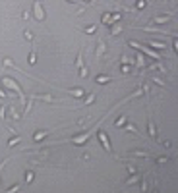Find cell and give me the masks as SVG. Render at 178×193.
<instances>
[{
	"instance_id": "6da1fadb",
	"label": "cell",
	"mask_w": 178,
	"mask_h": 193,
	"mask_svg": "<svg viewBox=\"0 0 178 193\" xmlns=\"http://www.w3.org/2000/svg\"><path fill=\"white\" fill-rule=\"evenodd\" d=\"M2 85H4V89H12V91H15L18 93V97H19V101L23 102V91H22V87L15 83L12 77H8V75H4L2 77Z\"/></svg>"
},
{
	"instance_id": "7a4b0ae2",
	"label": "cell",
	"mask_w": 178,
	"mask_h": 193,
	"mask_svg": "<svg viewBox=\"0 0 178 193\" xmlns=\"http://www.w3.org/2000/svg\"><path fill=\"white\" fill-rule=\"evenodd\" d=\"M95 131H97V126H95V128H91V129H89V131H85V133H80V135H74V137H72V141H74L76 145H83V143H85V141H87V139L91 137V135L95 133Z\"/></svg>"
},
{
	"instance_id": "3957f363",
	"label": "cell",
	"mask_w": 178,
	"mask_h": 193,
	"mask_svg": "<svg viewBox=\"0 0 178 193\" xmlns=\"http://www.w3.org/2000/svg\"><path fill=\"white\" fill-rule=\"evenodd\" d=\"M128 45H130V46H134V48H135V50H139V52H147V54H151V56H153V58H155V60H159V58H161V56H159V54H157V52H155V50H151V48H147V46H143V45H139V43H138V41H130V43H128Z\"/></svg>"
},
{
	"instance_id": "277c9868",
	"label": "cell",
	"mask_w": 178,
	"mask_h": 193,
	"mask_svg": "<svg viewBox=\"0 0 178 193\" xmlns=\"http://www.w3.org/2000/svg\"><path fill=\"white\" fill-rule=\"evenodd\" d=\"M33 18L37 19V22H45V10H43V4H41L39 0L33 2Z\"/></svg>"
},
{
	"instance_id": "5b68a950",
	"label": "cell",
	"mask_w": 178,
	"mask_h": 193,
	"mask_svg": "<svg viewBox=\"0 0 178 193\" xmlns=\"http://www.w3.org/2000/svg\"><path fill=\"white\" fill-rule=\"evenodd\" d=\"M97 135H99V141L103 143L104 151H107V153H112V145H111V141H108V135L104 133L103 129H99V131H97Z\"/></svg>"
},
{
	"instance_id": "8992f818",
	"label": "cell",
	"mask_w": 178,
	"mask_h": 193,
	"mask_svg": "<svg viewBox=\"0 0 178 193\" xmlns=\"http://www.w3.org/2000/svg\"><path fill=\"white\" fill-rule=\"evenodd\" d=\"M120 31H122V23H120V22H116L114 25H111V35H112V37L120 35Z\"/></svg>"
},
{
	"instance_id": "52a82bcc",
	"label": "cell",
	"mask_w": 178,
	"mask_h": 193,
	"mask_svg": "<svg viewBox=\"0 0 178 193\" xmlns=\"http://www.w3.org/2000/svg\"><path fill=\"white\" fill-rule=\"evenodd\" d=\"M49 133H50L49 129H41V131L33 133V139H35V141H41V139H45V137H46V135H49Z\"/></svg>"
},
{
	"instance_id": "ba28073f",
	"label": "cell",
	"mask_w": 178,
	"mask_h": 193,
	"mask_svg": "<svg viewBox=\"0 0 178 193\" xmlns=\"http://www.w3.org/2000/svg\"><path fill=\"white\" fill-rule=\"evenodd\" d=\"M169 22H170L169 15H161V18H159V15H155V18H153V23H157V25H159V23H169Z\"/></svg>"
},
{
	"instance_id": "9c48e42d",
	"label": "cell",
	"mask_w": 178,
	"mask_h": 193,
	"mask_svg": "<svg viewBox=\"0 0 178 193\" xmlns=\"http://www.w3.org/2000/svg\"><path fill=\"white\" fill-rule=\"evenodd\" d=\"M124 126H126V131H130V133H135V135H141V131H139V129L134 126V124H124Z\"/></svg>"
},
{
	"instance_id": "30bf717a",
	"label": "cell",
	"mask_w": 178,
	"mask_h": 193,
	"mask_svg": "<svg viewBox=\"0 0 178 193\" xmlns=\"http://www.w3.org/2000/svg\"><path fill=\"white\" fill-rule=\"evenodd\" d=\"M104 50H107V46H104V41H99V48H97V58H101L104 54Z\"/></svg>"
},
{
	"instance_id": "8fae6325",
	"label": "cell",
	"mask_w": 178,
	"mask_h": 193,
	"mask_svg": "<svg viewBox=\"0 0 178 193\" xmlns=\"http://www.w3.org/2000/svg\"><path fill=\"white\" fill-rule=\"evenodd\" d=\"M35 62H37V54H35V50H31L29 56H27V64L29 66H35Z\"/></svg>"
},
{
	"instance_id": "7c38bea8",
	"label": "cell",
	"mask_w": 178,
	"mask_h": 193,
	"mask_svg": "<svg viewBox=\"0 0 178 193\" xmlns=\"http://www.w3.org/2000/svg\"><path fill=\"white\" fill-rule=\"evenodd\" d=\"M135 64H138V68H145V66H147V62H145L143 54H138V58H135Z\"/></svg>"
},
{
	"instance_id": "4fadbf2b",
	"label": "cell",
	"mask_w": 178,
	"mask_h": 193,
	"mask_svg": "<svg viewBox=\"0 0 178 193\" xmlns=\"http://www.w3.org/2000/svg\"><path fill=\"white\" fill-rule=\"evenodd\" d=\"M126 122H128V116H126V114H122V116H120V118L116 120V124H114V126H116V128H122Z\"/></svg>"
},
{
	"instance_id": "5bb4252c",
	"label": "cell",
	"mask_w": 178,
	"mask_h": 193,
	"mask_svg": "<svg viewBox=\"0 0 178 193\" xmlns=\"http://www.w3.org/2000/svg\"><path fill=\"white\" fill-rule=\"evenodd\" d=\"M153 81L157 83V85H161V87H165V89H166V87H169V83H166V81L163 79V77H159V75H155V77H153Z\"/></svg>"
},
{
	"instance_id": "9a60e30c",
	"label": "cell",
	"mask_w": 178,
	"mask_h": 193,
	"mask_svg": "<svg viewBox=\"0 0 178 193\" xmlns=\"http://www.w3.org/2000/svg\"><path fill=\"white\" fill-rule=\"evenodd\" d=\"M68 93H70L72 97H76V98H81V97H83V93H85V91H83V89H72V91H68Z\"/></svg>"
},
{
	"instance_id": "2e32d148",
	"label": "cell",
	"mask_w": 178,
	"mask_h": 193,
	"mask_svg": "<svg viewBox=\"0 0 178 193\" xmlns=\"http://www.w3.org/2000/svg\"><path fill=\"white\" fill-rule=\"evenodd\" d=\"M149 45L153 46V48H157V50H163L165 46H166L165 43H159V41H149Z\"/></svg>"
},
{
	"instance_id": "e0dca14e",
	"label": "cell",
	"mask_w": 178,
	"mask_h": 193,
	"mask_svg": "<svg viewBox=\"0 0 178 193\" xmlns=\"http://www.w3.org/2000/svg\"><path fill=\"white\" fill-rule=\"evenodd\" d=\"M149 135L155 139V135H157V131H155V124H153V118L149 116Z\"/></svg>"
},
{
	"instance_id": "ac0fdd59",
	"label": "cell",
	"mask_w": 178,
	"mask_h": 193,
	"mask_svg": "<svg viewBox=\"0 0 178 193\" xmlns=\"http://www.w3.org/2000/svg\"><path fill=\"white\" fill-rule=\"evenodd\" d=\"M95 79H97V83H108L112 77L111 75H99V77H95Z\"/></svg>"
},
{
	"instance_id": "d6986e66",
	"label": "cell",
	"mask_w": 178,
	"mask_h": 193,
	"mask_svg": "<svg viewBox=\"0 0 178 193\" xmlns=\"http://www.w3.org/2000/svg\"><path fill=\"white\" fill-rule=\"evenodd\" d=\"M128 155H132V156H149L147 151H132V153H128Z\"/></svg>"
},
{
	"instance_id": "ffe728a7",
	"label": "cell",
	"mask_w": 178,
	"mask_h": 193,
	"mask_svg": "<svg viewBox=\"0 0 178 193\" xmlns=\"http://www.w3.org/2000/svg\"><path fill=\"white\" fill-rule=\"evenodd\" d=\"M76 66H77V68H81V66H83V54H81V50L77 52V58H76Z\"/></svg>"
},
{
	"instance_id": "44dd1931",
	"label": "cell",
	"mask_w": 178,
	"mask_h": 193,
	"mask_svg": "<svg viewBox=\"0 0 178 193\" xmlns=\"http://www.w3.org/2000/svg\"><path fill=\"white\" fill-rule=\"evenodd\" d=\"M33 170H27V174H25V184H31V180H33Z\"/></svg>"
},
{
	"instance_id": "7402d4cb",
	"label": "cell",
	"mask_w": 178,
	"mask_h": 193,
	"mask_svg": "<svg viewBox=\"0 0 178 193\" xmlns=\"http://www.w3.org/2000/svg\"><path fill=\"white\" fill-rule=\"evenodd\" d=\"M19 141H22V137H19V135H15V137H14V139H10V143H8V147H14V145H15V143H19Z\"/></svg>"
},
{
	"instance_id": "603a6c76",
	"label": "cell",
	"mask_w": 178,
	"mask_h": 193,
	"mask_svg": "<svg viewBox=\"0 0 178 193\" xmlns=\"http://www.w3.org/2000/svg\"><path fill=\"white\" fill-rule=\"evenodd\" d=\"M95 31H97V25L93 23V25H89V27L85 29V33H87V35H91V33H95Z\"/></svg>"
},
{
	"instance_id": "cb8c5ba5",
	"label": "cell",
	"mask_w": 178,
	"mask_h": 193,
	"mask_svg": "<svg viewBox=\"0 0 178 193\" xmlns=\"http://www.w3.org/2000/svg\"><path fill=\"white\" fill-rule=\"evenodd\" d=\"M93 101H95V93H91V95H89V97L85 98V106H89V104H91Z\"/></svg>"
},
{
	"instance_id": "d4e9b609",
	"label": "cell",
	"mask_w": 178,
	"mask_h": 193,
	"mask_svg": "<svg viewBox=\"0 0 178 193\" xmlns=\"http://www.w3.org/2000/svg\"><path fill=\"white\" fill-rule=\"evenodd\" d=\"M80 75H81V77L87 75V66H81V68H80Z\"/></svg>"
},
{
	"instance_id": "484cf974",
	"label": "cell",
	"mask_w": 178,
	"mask_h": 193,
	"mask_svg": "<svg viewBox=\"0 0 178 193\" xmlns=\"http://www.w3.org/2000/svg\"><path fill=\"white\" fill-rule=\"evenodd\" d=\"M135 6H138V8H145V6H147V0H138Z\"/></svg>"
},
{
	"instance_id": "4316f807",
	"label": "cell",
	"mask_w": 178,
	"mask_h": 193,
	"mask_svg": "<svg viewBox=\"0 0 178 193\" xmlns=\"http://www.w3.org/2000/svg\"><path fill=\"white\" fill-rule=\"evenodd\" d=\"M166 160H169V156H161V158H157V164H165Z\"/></svg>"
},
{
	"instance_id": "83f0119b",
	"label": "cell",
	"mask_w": 178,
	"mask_h": 193,
	"mask_svg": "<svg viewBox=\"0 0 178 193\" xmlns=\"http://www.w3.org/2000/svg\"><path fill=\"white\" fill-rule=\"evenodd\" d=\"M18 189H19V184H15V185H12V187L8 189V193H14V191H18Z\"/></svg>"
},
{
	"instance_id": "f1b7e54d",
	"label": "cell",
	"mask_w": 178,
	"mask_h": 193,
	"mask_svg": "<svg viewBox=\"0 0 178 193\" xmlns=\"http://www.w3.org/2000/svg\"><path fill=\"white\" fill-rule=\"evenodd\" d=\"M25 39H27V41H33V33H31V31H25Z\"/></svg>"
},
{
	"instance_id": "f546056e",
	"label": "cell",
	"mask_w": 178,
	"mask_h": 193,
	"mask_svg": "<svg viewBox=\"0 0 178 193\" xmlns=\"http://www.w3.org/2000/svg\"><path fill=\"white\" fill-rule=\"evenodd\" d=\"M4 164H6V160H2V162H0V178H2V168H4ZM0 185H2V181H0Z\"/></svg>"
},
{
	"instance_id": "4dcf8cb0",
	"label": "cell",
	"mask_w": 178,
	"mask_h": 193,
	"mask_svg": "<svg viewBox=\"0 0 178 193\" xmlns=\"http://www.w3.org/2000/svg\"><path fill=\"white\" fill-rule=\"evenodd\" d=\"M138 180H139V176H134V178H132V180H128V185H132V184H134V181H138Z\"/></svg>"
},
{
	"instance_id": "1f68e13d",
	"label": "cell",
	"mask_w": 178,
	"mask_h": 193,
	"mask_svg": "<svg viewBox=\"0 0 178 193\" xmlns=\"http://www.w3.org/2000/svg\"><path fill=\"white\" fill-rule=\"evenodd\" d=\"M68 2H72V4H76V2H80V0H68Z\"/></svg>"
}]
</instances>
